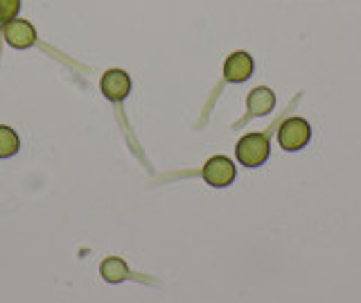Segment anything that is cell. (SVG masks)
Instances as JSON below:
<instances>
[{
	"instance_id": "obj_9",
	"label": "cell",
	"mask_w": 361,
	"mask_h": 303,
	"mask_svg": "<svg viewBox=\"0 0 361 303\" xmlns=\"http://www.w3.org/2000/svg\"><path fill=\"white\" fill-rule=\"evenodd\" d=\"M18 148H20L18 133L7 125H0V159L14 156L18 152Z\"/></svg>"
},
{
	"instance_id": "obj_3",
	"label": "cell",
	"mask_w": 361,
	"mask_h": 303,
	"mask_svg": "<svg viewBox=\"0 0 361 303\" xmlns=\"http://www.w3.org/2000/svg\"><path fill=\"white\" fill-rule=\"evenodd\" d=\"M203 179H206V184L214 188L231 186L235 179V163L228 156H212V159L203 165Z\"/></svg>"
},
{
	"instance_id": "obj_8",
	"label": "cell",
	"mask_w": 361,
	"mask_h": 303,
	"mask_svg": "<svg viewBox=\"0 0 361 303\" xmlns=\"http://www.w3.org/2000/svg\"><path fill=\"white\" fill-rule=\"evenodd\" d=\"M99 274H102V278L106 280V283H122V280L129 278V267H127V263L122 261V258L111 256L99 265Z\"/></svg>"
},
{
	"instance_id": "obj_7",
	"label": "cell",
	"mask_w": 361,
	"mask_h": 303,
	"mask_svg": "<svg viewBox=\"0 0 361 303\" xmlns=\"http://www.w3.org/2000/svg\"><path fill=\"white\" fill-rule=\"evenodd\" d=\"M276 107V95L267 86H257L248 93V111L253 116H267Z\"/></svg>"
},
{
	"instance_id": "obj_5",
	"label": "cell",
	"mask_w": 361,
	"mask_h": 303,
	"mask_svg": "<svg viewBox=\"0 0 361 303\" xmlns=\"http://www.w3.org/2000/svg\"><path fill=\"white\" fill-rule=\"evenodd\" d=\"M99 88L104 97L113 100V102H120V100H124L131 93V77L120 69H111L102 77Z\"/></svg>"
},
{
	"instance_id": "obj_10",
	"label": "cell",
	"mask_w": 361,
	"mask_h": 303,
	"mask_svg": "<svg viewBox=\"0 0 361 303\" xmlns=\"http://www.w3.org/2000/svg\"><path fill=\"white\" fill-rule=\"evenodd\" d=\"M20 12V0H0V25L14 20Z\"/></svg>"
},
{
	"instance_id": "obj_1",
	"label": "cell",
	"mask_w": 361,
	"mask_h": 303,
	"mask_svg": "<svg viewBox=\"0 0 361 303\" xmlns=\"http://www.w3.org/2000/svg\"><path fill=\"white\" fill-rule=\"evenodd\" d=\"M312 138V129H310V122L302 120V118H289L280 125L278 129V143L282 150L287 152H298L302 150L305 145L310 143Z\"/></svg>"
},
{
	"instance_id": "obj_6",
	"label": "cell",
	"mask_w": 361,
	"mask_h": 303,
	"mask_svg": "<svg viewBox=\"0 0 361 303\" xmlns=\"http://www.w3.org/2000/svg\"><path fill=\"white\" fill-rule=\"evenodd\" d=\"M253 75V57L248 52H233L224 64V77L228 82H246Z\"/></svg>"
},
{
	"instance_id": "obj_4",
	"label": "cell",
	"mask_w": 361,
	"mask_h": 303,
	"mask_svg": "<svg viewBox=\"0 0 361 303\" xmlns=\"http://www.w3.org/2000/svg\"><path fill=\"white\" fill-rule=\"evenodd\" d=\"M3 35L9 46L16 50H25L37 43V30L32 28L30 20H23V18H14V20H9V23H5Z\"/></svg>"
},
{
	"instance_id": "obj_2",
	"label": "cell",
	"mask_w": 361,
	"mask_h": 303,
	"mask_svg": "<svg viewBox=\"0 0 361 303\" xmlns=\"http://www.w3.org/2000/svg\"><path fill=\"white\" fill-rule=\"evenodd\" d=\"M269 138L264 133H246V136L237 143V159L246 167H257L269 159Z\"/></svg>"
}]
</instances>
